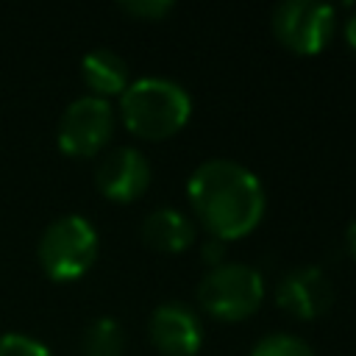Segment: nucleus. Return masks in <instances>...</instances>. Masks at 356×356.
Returning <instances> with one entry per match:
<instances>
[{
	"label": "nucleus",
	"mask_w": 356,
	"mask_h": 356,
	"mask_svg": "<svg viewBox=\"0 0 356 356\" xmlns=\"http://www.w3.org/2000/svg\"><path fill=\"white\" fill-rule=\"evenodd\" d=\"M186 195L203 228L220 242L250 234L267 206L259 175L234 159L200 161L186 181Z\"/></svg>",
	"instance_id": "nucleus-1"
},
{
	"label": "nucleus",
	"mask_w": 356,
	"mask_h": 356,
	"mask_svg": "<svg viewBox=\"0 0 356 356\" xmlns=\"http://www.w3.org/2000/svg\"><path fill=\"white\" fill-rule=\"evenodd\" d=\"M120 114L131 134L142 139H167L186 125L192 97L184 83L172 78L145 75L131 81L120 95Z\"/></svg>",
	"instance_id": "nucleus-2"
},
{
	"label": "nucleus",
	"mask_w": 356,
	"mask_h": 356,
	"mask_svg": "<svg viewBox=\"0 0 356 356\" xmlns=\"http://www.w3.org/2000/svg\"><path fill=\"white\" fill-rule=\"evenodd\" d=\"M36 259L53 281L81 278L97 259V231L81 214H61L44 225Z\"/></svg>",
	"instance_id": "nucleus-3"
},
{
	"label": "nucleus",
	"mask_w": 356,
	"mask_h": 356,
	"mask_svg": "<svg viewBox=\"0 0 356 356\" xmlns=\"http://www.w3.org/2000/svg\"><path fill=\"white\" fill-rule=\"evenodd\" d=\"M197 300L211 317L228 323L245 320L264 300L261 273L242 261H222L209 267L197 281Z\"/></svg>",
	"instance_id": "nucleus-4"
},
{
	"label": "nucleus",
	"mask_w": 356,
	"mask_h": 356,
	"mask_svg": "<svg viewBox=\"0 0 356 356\" xmlns=\"http://www.w3.org/2000/svg\"><path fill=\"white\" fill-rule=\"evenodd\" d=\"M270 25L284 47L300 56H314L334 36L337 11L317 0H281L270 14Z\"/></svg>",
	"instance_id": "nucleus-5"
},
{
	"label": "nucleus",
	"mask_w": 356,
	"mask_h": 356,
	"mask_svg": "<svg viewBox=\"0 0 356 356\" xmlns=\"http://www.w3.org/2000/svg\"><path fill=\"white\" fill-rule=\"evenodd\" d=\"M114 134V108L106 97L81 95L58 117V147L67 156H95Z\"/></svg>",
	"instance_id": "nucleus-6"
},
{
	"label": "nucleus",
	"mask_w": 356,
	"mask_h": 356,
	"mask_svg": "<svg viewBox=\"0 0 356 356\" xmlns=\"http://www.w3.org/2000/svg\"><path fill=\"white\" fill-rule=\"evenodd\" d=\"M150 342L164 356H195L203 345V323L197 312L181 300H167L150 312Z\"/></svg>",
	"instance_id": "nucleus-7"
},
{
	"label": "nucleus",
	"mask_w": 356,
	"mask_h": 356,
	"mask_svg": "<svg viewBox=\"0 0 356 356\" xmlns=\"http://www.w3.org/2000/svg\"><path fill=\"white\" fill-rule=\"evenodd\" d=\"M150 161L142 150L136 147H114L108 153H103V159L95 167V186L117 203H128L134 197H139L147 186H150Z\"/></svg>",
	"instance_id": "nucleus-8"
},
{
	"label": "nucleus",
	"mask_w": 356,
	"mask_h": 356,
	"mask_svg": "<svg viewBox=\"0 0 356 356\" xmlns=\"http://www.w3.org/2000/svg\"><path fill=\"white\" fill-rule=\"evenodd\" d=\"M275 300L286 314L298 320H314L323 312H328V306L334 303V284L325 275V270L303 264L289 270L278 281Z\"/></svg>",
	"instance_id": "nucleus-9"
},
{
	"label": "nucleus",
	"mask_w": 356,
	"mask_h": 356,
	"mask_svg": "<svg viewBox=\"0 0 356 356\" xmlns=\"http://www.w3.org/2000/svg\"><path fill=\"white\" fill-rule=\"evenodd\" d=\"M139 234H142L145 245L153 250L181 253L195 242V222L172 206H159L150 214H145Z\"/></svg>",
	"instance_id": "nucleus-10"
},
{
	"label": "nucleus",
	"mask_w": 356,
	"mask_h": 356,
	"mask_svg": "<svg viewBox=\"0 0 356 356\" xmlns=\"http://www.w3.org/2000/svg\"><path fill=\"white\" fill-rule=\"evenodd\" d=\"M81 78L92 89L89 95H97V97H106V100H108V95H122L125 86L131 83L125 58L111 47L89 50L81 58Z\"/></svg>",
	"instance_id": "nucleus-11"
},
{
	"label": "nucleus",
	"mask_w": 356,
	"mask_h": 356,
	"mask_svg": "<svg viewBox=\"0 0 356 356\" xmlns=\"http://www.w3.org/2000/svg\"><path fill=\"white\" fill-rule=\"evenodd\" d=\"M83 356H122L125 350V331L114 317H97L86 325L81 337Z\"/></svg>",
	"instance_id": "nucleus-12"
},
{
	"label": "nucleus",
	"mask_w": 356,
	"mask_h": 356,
	"mask_svg": "<svg viewBox=\"0 0 356 356\" xmlns=\"http://www.w3.org/2000/svg\"><path fill=\"white\" fill-rule=\"evenodd\" d=\"M250 356H314L312 345L295 334H286V331H273L267 337H261Z\"/></svg>",
	"instance_id": "nucleus-13"
},
{
	"label": "nucleus",
	"mask_w": 356,
	"mask_h": 356,
	"mask_svg": "<svg viewBox=\"0 0 356 356\" xmlns=\"http://www.w3.org/2000/svg\"><path fill=\"white\" fill-rule=\"evenodd\" d=\"M0 356H50V350L47 345H42L28 334L6 331L0 334Z\"/></svg>",
	"instance_id": "nucleus-14"
},
{
	"label": "nucleus",
	"mask_w": 356,
	"mask_h": 356,
	"mask_svg": "<svg viewBox=\"0 0 356 356\" xmlns=\"http://www.w3.org/2000/svg\"><path fill=\"white\" fill-rule=\"evenodd\" d=\"M120 8L139 19H161L175 6H172V0H120Z\"/></svg>",
	"instance_id": "nucleus-15"
},
{
	"label": "nucleus",
	"mask_w": 356,
	"mask_h": 356,
	"mask_svg": "<svg viewBox=\"0 0 356 356\" xmlns=\"http://www.w3.org/2000/svg\"><path fill=\"white\" fill-rule=\"evenodd\" d=\"M200 256L209 261V267H217V264H222V259H225V245L211 236L209 242L200 245Z\"/></svg>",
	"instance_id": "nucleus-16"
},
{
	"label": "nucleus",
	"mask_w": 356,
	"mask_h": 356,
	"mask_svg": "<svg viewBox=\"0 0 356 356\" xmlns=\"http://www.w3.org/2000/svg\"><path fill=\"white\" fill-rule=\"evenodd\" d=\"M345 39H348V44L356 50V11L348 17V22H345Z\"/></svg>",
	"instance_id": "nucleus-17"
},
{
	"label": "nucleus",
	"mask_w": 356,
	"mask_h": 356,
	"mask_svg": "<svg viewBox=\"0 0 356 356\" xmlns=\"http://www.w3.org/2000/svg\"><path fill=\"white\" fill-rule=\"evenodd\" d=\"M345 245H348L350 256L356 259V217L350 220V225H348V231H345Z\"/></svg>",
	"instance_id": "nucleus-18"
}]
</instances>
